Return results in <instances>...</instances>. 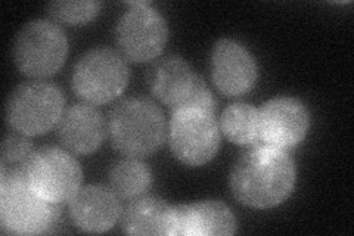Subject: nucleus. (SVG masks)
<instances>
[{"instance_id": "obj_20", "label": "nucleus", "mask_w": 354, "mask_h": 236, "mask_svg": "<svg viewBox=\"0 0 354 236\" xmlns=\"http://www.w3.org/2000/svg\"><path fill=\"white\" fill-rule=\"evenodd\" d=\"M32 152V142L27 134L9 130L5 133L2 142V164L5 165H19L24 163Z\"/></svg>"}, {"instance_id": "obj_10", "label": "nucleus", "mask_w": 354, "mask_h": 236, "mask_svg": "<svg viewBox=\"0 0 354 236\" xmlns=\"http://www.w3.org/2000/svg\"><path fill=\"white\" fill-rule=\"evenodd\" d=\"M308 129L310 112L295 98L270 99L259 111V139L273 148H294L304 140Z\"/></svg>"}, {"instance_id": "obj_11", "label": "nucleus", "mask_w": 354, "mask_h": 236, "mask_svg": "<svg viewBox=\"0 0 354 236\" xmlns=\"http://www.w3.org/2000/svg\"><path fill=\"white\" fill-rule=\"evenodd\" d=\"M209 70L214 86L226 96L250 92L259 74L256 60L250 51L230 39H221L214 44Z\"/></svg>"}, {"instance_id": "obj_13", "label": "nucleus", "mask_w": 354, "mask_h": 236, "mask_svg": "<svg viewBox=\"0 0 354 236\" xmlns=\"http://www.w3.org/2000/svg\"><path fill=\"white\" fill-rule=\"evenodd\" d=\"M108 131L102 112L91 104H75L64 111L57 133L66 151L91 155L101 148Z\"/></svg>"}, {"instance_id": "obj_14", "label": "nucleus", "mask_w": 354, "mask_h": 236, "mask_svg": "<svg viewBox=\"0 0 354 236\" xmlns=\"http://www.w3.org/2000/svg\"><path fill=\"white\" fill-rule=\"evenodd\" d=\"M121 215L120 198L113 189L102 185L80 188L70 201V217L74 226L83 232H108L115 226Z\"/></svg>"}, {"instance_id": "obj_3", "label": "nucleus", "mask_w": 354, "mask_h": 236, "mask_svg": "<svg viewBox=\"0 0 354 236\" xmlns=\"http://www.w3.org/2000/svg\"><path fill=\"white\" fill-rule=\"evenodd\" d=\"M61 219V206L36 195L26 183L19 165L2 164L0 170V223L3 232L41 235Z\"/></svg>"}, {"instance_id": "obj_8", "label": "nucleus", "mask_w": 354, "mask_h": 236, "mask_svg": "<svg viewBox=\"0 0 354 236\" xmlns=\"http://www.w3.org/2000/svg\"><path fill=\"white\" fill-rule=\"evenodd\" d=\"M130 71L120 52L109 48L87 51L77 61L71 84L74 93L86 104L104 105L126 91Z\"/></svg>"}, {"instance_id": "obj_19", "label": "nucleus", "mask_w": 354, "mask_h": 236, "mask_svg": "<svg viewBox=\"0 0 354 236\" xmlns=\"http://www.w3.org/2000/svg\"><path fill=\"white\" fill-rule=\"evenodd\" d=\"M101 2H52L48 5V12L55 22L65 26H83L95 19L101 10Z\"/></svg>"}, {"instance_id": "obj_9", "label": "nucleus", "mask_w": 354, "mask_h": 236, "mask_svg": "<svg viewBox=\"0 0 354 236\" xmlns=\"http://www.w3.org/2000/svg\"><path fill=\"white\" fill-rule=\"evenodd\" d=\"M117 22L115 42L126 61L143 64L157 60L169 42V24L148 2H131Z\"/></svg>"}, {"instance_id": "obj_15", "label": "nucleus", "mask_w": 354, "mask_h": 236, "mask_svg": "<svg viewBox=\"0 0 354 236\" xmlns=\"http://www.w3.org/2000/svg\"><path fill=\"white\" fill-rule=\"evenodd\" d=\"M203 77L182 56L170 55L152 65L148 84L152 95L171 109L185 105L196 91Z\"/></svg>"}, {"instance_id": "obj_17", "label": "nucleus", "mask_w": 354, "mask_h": 236, "mask_svg": "<svg viewBox=\"0 0 354 236\" xmlns=\"http://www.w3.org/2000/svg\"><path fill=\"white\" fill-rule=\"evenodd\" d=\"M152 183L149 167L139 158L117 161L109 170V185L120 199H136L147 194Z\"/></svg>"}, {"instance_id": "obj_6", "label": "nucleus", "mask_w": 354, "mask_h": 236, "mask_svg": "<svg viewBox=\"0 0 354 236\" xmlns=\"http://www.w3.org/2000/svg\"><path fill=\"white\" fill-rule=\"evenodd\" d=\"M169 142L174 156L189 167L212 161L220 148V130L216 111L199 105H182L173 109Z\"/></svg>"}, {"instance_id": "obj_12", "label": "nucleus", "mask_w": 354, "mask_h": 236, "mask_svg": "<svg viewBox=\"0 0 354 236\" xmlns=\"http://www.w3.org/2000/svg\"><path fill=\"white\" fill-rule=\"evenodd\" d=\"M236 219L230 208L217 199L191 206H171L170 236L234 235Z\"/></svg>"}, {"instance_id": "obj_5", "label": "nucleus", "mask_w": 354, "mask_h": 236, "mask_svg": "<svg viewBox=\"0 0 354 236\" xmlns=\"http://www.w3.org/2000/svg\"><path fill=\"white\" fill-rule=\"evenodd\" d=\"M68 40L58 22L32 19L21 28L14 42L17 69L32 80L57 74L66 61Z\"/></svg>"}, {"instance_id": "obj_18", "label": "nucleus", "mask_w": 354, "mask_h": 236, "mask_svg": "<svg viewBox=\"0 0 354 236\" xmlns=\"http://www.w3.org/2000/svg\"><path fill=\"white\" fill-rule=\"evenodd\" d=\"M220 129L235 145H251L259 140V109L245 102L229 105L220 118Z\"/></svg>"}, {"instance_id": "obj_4", "label": "nucleus", "mask_w": 354, "mask_h": 236, "mask_svg": "<svg viewBox=\"0 0 354 236\" xmlns=\"http://www.w3.org/2000/svg\"><path fill=\"white\" fill-rule=\"evenodd\" d=\"M28 188L52 204L70 202L82 188L83 172L70 151L59 146H43L19 164Z\"/></svg>"}, {"instance_id": "obj_7", "label": "nucleus", "mask_w": 354, "mask_h": 236, "mask_svg": "<svg viewBox=\"0 0 354 236\" xmlns=\"http://www.w3.org/2000/svg\"><path fill=\"white\" fill-rule=\"evenodd\" d=\"M58 86L46 80H30L17 86L6 102V121L27 136H40L58 126L65 111Z\"/></svg>"}, {"instance_id": "obj_1", "label": "nucleus", "mask_w": 354, "mask_h": 236, "mask_svg": "<svg viewBox=\"0 0 354 236\" xmlns=\"http://www.w3.org/2000/svg\"><path fill=\"white\" fill-rule=\"evenodd\" d=\"M297 170L283 149L256 146L235 163L230 172V190L242 206L268 210L282 204L292 194Z\"/></svg>"}, {"instance_id": "obj_16", "label": "nucleus", "mask_w": 354, "mask_h": 236, "mask_svg": "<svg viewBox=\"0 0 354 236\" xmlns=\"http://www.w3.org/2000/svg\"><path fill=\"white\" fill-rule=\"evenodd\" d=\"M171 206L157 197L131 199L121 219V226L129 235H169Z\"/></svg>"}, {"instance_id": "obj_2", "label": "nucleus", "mask_w": 354, "mask_h": 236, "mask_svg": "<svg viewBox=\"0 0 354 236\" xmlns=\"http://www.w3.org/2000/svg\"><path fill=\"white\" fill-rule=\"evenodd\" d=\"M108 134L114 148L129 158H145L165 140V118L157 104L147 98L121 100L108 117Z\"/></svg>"}]
</instances>
